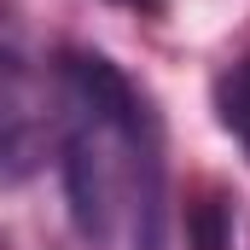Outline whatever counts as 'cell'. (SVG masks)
Returning <instances> with one entry per match:
<instances>
[{
    "label": "cell",
    "instance_id": "cell-1",
    "mask_svg": "<svg viewBox=\"0 0 250 250\" xmlns=\"http://www.w3.org/2000/svg\"><path fill=\"white\" fill-rule=\"evenodd\" d=\"M59 82V169L93 250H163V134L146 93L105 53L70 47Z\"/></svg>",
    "mask_w": 250,
    "mask_h": 250
},
{
    "label": "cell",
    "instance_id": "cell-2",
    "mask_svg": "<svg viewBox=\"0 0 250 250\" xmlns=\"http://www.w3.org/2000/svg\"><path fill=\"white\" fill-rule=\"evenodd\" d=\"M59 146V82L12 18H0V175L29 181Z\"/></svg>",
    "mask_w": 250,
    "mask_h": 250
},
{
    "label": "cell",
    "instance_id": "cell-3",
    "mask_svg": "<svg viewBox=\"0 0 250 250\" xmlns=\"http://www.w3.org/2000/svg\"><path fill=\"white\" fill-rule=\"evenodd\" d=\"M209 99H215V123L227 128V134L239 140V151L250 157V41L221 64V70H215Z\"/></svg>",
    "mask_w": 250,
    "mask_h": 250
},
{
    "label": "cell",
    "instance_id": "cell-4",
    "mask_svg": "<svg viewBox=\"0 0 250 250\" xmlns=\"http://www.w3.org/2000/svg\"><path fill=\"white\" fill-rule=\"evenodd\" d=\"M187 250H239V221L233 198L221 187H204L187 209Z\"/></svg>",
    "mask_w": 250,
    "mask_h": 250
},
{
    "label": "cell",
    "instance_id": "cell-5",
    "mask_svg": "<svg viewBox=\"0 0 250 250\" xmlns=\"http://www.w3.org/2000/svg\"><path fill=\"white\" fill-rule=\"evenodd\" d=\"M111 6H128V12H140V18H157V12H163V0H111Z\"/></svg>",
    "mask_w": 250,
    "mask_h": 250
},
{
    "label": "cell",
    "instance_id": "cell-6",
    "mask_svg": "<svg viewBox=\"0 0 250 250\" xmlns=\"http://www.w3.org/2000/svg\"><path fill=\"white\" fill-rule=\"evenodd\" d=\"M0 250H6V239H0Z\"/></svg>",
    "mask_w": 250,
    "mask_h": 250
}]
</instances>
